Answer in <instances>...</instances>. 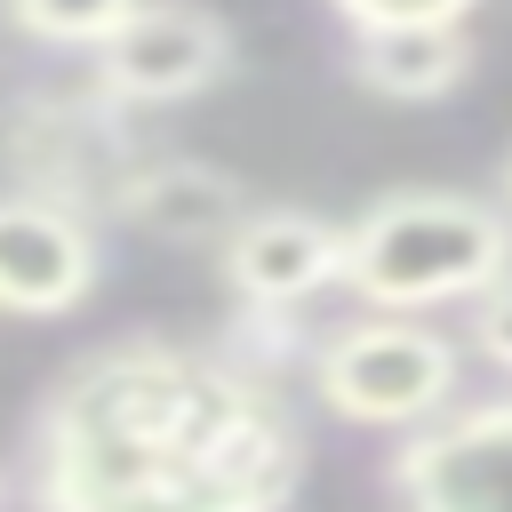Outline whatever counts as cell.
<instances>
[{
  "mask_svg": "<svg viewBox=\"0 0 512 512\" xmlns=\"http://www.w3.org/2000/svg\"><path fill=\"white\" fill-rule=\"evenodd\" d=\"M144 0H0V16L24 32V40H40V48H104L128 16H136Z\"/></svg>",
  "mask_w": 512,
  "mask_h": 512,
  "instance_id": "obj_11",
  "label": "cell"
},
{
  "mask_svg": "<svg viewBox=\"0 0 512 512\" xmlns=\"http://www.w3.org/2000/svg\"><path fill=\"white\" fill-rule=\"evenodd\" d=\"M240 40L216 8L200 0H144L104 48H96V96L120 112H168L208 96L232 72Z\"/></svg>",
  "mask_w": 512,
  "mask_h": 512,
  "instance_id": "obj_4",
  "label": "cell"
},
{
  "mask_svg": "<svg viewBox=\"0 0 512 512\" xmlns=\"http://www.w3.org/2000/svg\"><path fill=\"white\" fill-rule=\"evenodd\" d=\"M0 152H8L16 192L88 216L112 192V176L136 160V136H128V112L104 96H16Z\"/></svg>",
  "mask_w": 512,
  "mask_h": 512,
  "instance_id": "obj_5",
  "label": "cell"
},
{
  "mask_svg": "<svg viewBox=\"0 0 512 512\" xmlns=\"http://www.w3.org/2000/svg\"><path fill=\"white\" fill-rule=\"evenodd\" d=\"M32 512H288L304 432L224 352L120 336L72 360L24 448Z\"/></svg>",
  "mask_w": 512,
  "mask_h": 512,
  "instance_id": "obj_1",
  "label": "cell"
},
{
  "mask_svg": "<svg viewBox=\"0 0 512 512\" xmlns=\"http://www.w3.org/2000/svg\"><path fill=\"white\" fill-rule=\"evenodd\" d=\"M512 272V216L480 192L400 184L336 224V288L368 312H440L472 304L488 280Z\"/></svg>",
  "mask_w": 512,
  "mask_h": 512,
  "instance_id": "obj_2",
  "label": "cell"
},
{
  "mask_svg": "<svg viewBox=\"0 0 512 512\" xmlns=\"http://www.w3.org/2000/svg\"><path fill=\"white\" fill-rule=\"evenodd\" d=\"M496 208H504V216H512V152H504V160H496Z\"/></svg>",
  "mask_w": 512,
  "mask_h": 512,
  "instance_id": "obj_14",
  "label": "cell"
},
{
  "mask_svg": "<svg viewBox=\"0 0 512 512\" xmlns=\"http://www.w3.org/2000/svg\"><path fill=\"white\" fill-rule=\"evenodd\" d=\"M352 32H384V24H464L480 0H328Z\"/></svg>",
  "mask_w": 512,
  "mask_h": 512,
  "instance_id": "obj_12",
  "label": "cell"
},
{
  "mask_svg": "<svg viewBox=\"0 0 512 512\" xmlns=\"http://www.w3.org/2000/svg\"><path fill=\"white\" fill-rule=\"evenodd\" d=\"M0 504H8V480H0Z\"/></svg>",
  "mask_w": 512,
  "mask_h": 512,
  "instance_id": "obj_15",
  "label": "cell"
},
{
  "mask_svg": "<svg viewBox=\"0 0 512 512\" xmlns=\"http://www.w3.org/2000/svg\"><path fill=\"white\" fill-rule=\"evenodd\" d=\"M104 208L144 232V240H176V248H216L256 200L232 168L216 160H184V152H160V160H128L104 192Z\"/></svg>",
  "mask_w": 512,
  "mask_h": 512,
  "instance_id": "obj_9",
  "label": "cell"
},
{
  "mask_svg": "<svg viewBox=\"0 0 512 512\" xmlns=\"http://www.w3.org/2000/svg\"><path fill=\"white\" fill-rule=\"evenodd\" d=\"M352 80L384 104H440L472 80V32L464 24H384L352 32Z\"/></svg>",
  "mask_w": 512,
  "mask_h": 512,
  "instance_id": "obj_10",
  "label": "cell"
},
{
  "mask_svg": "<svg viewBox=\"0 0 512 512\" xmlns=\"http://www.w3.org/2000/svg\"><path fill=\"white\" fill-rule=\"evenodd\" d=\"M384 488L400 512H512V400L440 408L416 424L392 448Z\"/></svg>",
  "mask_w": 512,
  "mask_h": 512,
  "instance_id": "obj_6",
  "label": "cell"
},
{
  "mask_svg": "<svg viewBox=\"0 0 512 512\" xmlns=\"http://www.w3.org/2000/svg\"><path fill=\"white\" fill-rule=\"evenodd\" d=\"M304 368L320 408L368 432H416L440 408H456V384H464V352L448 344V328H424L408 312H368L328 328L304 352Z\"/></svg>",
  "mask_w": 512,
  "mask_h": 512,
  "instance_id": "obj_3",
  "label": "cell"
},
{
  "mask_svg": "<svg viewBox=\"0 0 512 512\" xmlns=\"http://www.w3.org/2000/svg\"><path fill=\"white\" fill-rule=\"evenodd\" d=\"M464 312H472V320H464V328H472V352H480L488 368H504V376H512V272H504V280H488Z\"/></svg>",
  "mask_w": 512,
  "mask_h": 512,
  "instance_id": "obj_13",
  "label": "cell"
},
{
  "mask_svg": "<svg viewBox=\"0 0 512 512\" xmlns=\"http://www.w3.org/2000/svg\"><path fill=\"white\" fill-rule=\"evenodd\" d=\"M104 248L80 208L0 192V312L8 320H64L96 296Z\"/></svg>",
  "mask_w": 512,
  "mask_h": 512,
  "instance_id": "obj_7",
  "label": "cell"
},
{
  "mask_svg": "<svg viewBox=\"0 0 512 512\" xmlns=\"http://www.w3.org/2000/svg\"><path fill=\"white\" fill-rule=\"evenodd\" d=\"M216 264L240 312H296L304 296L336 288V224L312 208H248L216 240Z\"/></svg>",
  "mask_w": 512,
  "mask_h": 512,
  "instance_id": "obj_8",
  "label": "cell"
}]
</instances>
